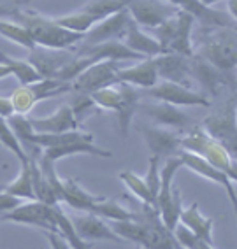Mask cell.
Masks as SVG:
<instances>
[{
    "instance_id": "26",
    "label": "cell",
    "mask_w": 237,
    "mask_h": 249,
    "mask_svg": "<svg viewBox=\"0 0 237 249\" xmlns=\"http://www.w3.org/2000/svg\"><path fill=\"white\" fill-rule=\"evenodd\" d=\"M62 188H63V202H67L71 207L79 211H90L91 205L104 198V196L99 195H91L88 190H85L74 179H62Z\"/></svg>"
},
{
    "instance_id": "30",
    "label": "cell",
    "mask_w": 237,
    "mask_h": 249,
    "mask_svg": "<svg viewBox=\"0 0 237 249\" xmlns=\"http://www.w3.org/2000/svg\"><path fill=\"white\" fill-rule=\"evenodd\" d=\"M5 192L13 193L16 196H21L23 200H36V193H34V181H32V170H30V161L21 165L18 178L13 182H9L4 188Z\"/></svg>"
},
{
    "instance_id": "20",
    "label": "cell",
    "mask_w": 237,
    "mask_h": 249,
    "mask_svg": "<svg viewBox=\"0 0 237 249\" xmlns=\"http://www.w3.org/2000/svg\"><path fill=\"white\" fill-rule=\"evenodd\" d=\"M81 56H93L97 62L99 60H112V62H127V60H134L139 62L143 60V54L135 53L130 48H127L121 40H106V42H100V44H93V46H81L76 51Z\"/></svg>"
},
{
    "instance_id": "6",
    "label": "cell",
    "mask_w": 237,
    "mask_h": 249,
    "mask_svg": "<svg viewBox=\"0 0 237 249\" xmlns=\"http://www.w3.org/2000/svg\"><path fill=\"white\" fill-rule=\"evenodd\" d=\"M55 205L46 204V202H40V200H28V202L19 204L16 209L2 214L0 219H4V221L19 223V225L39 227V228H42V230H55L56 231Z\"/></svg>"
},
{
    "instance_id": "15",
    "label": "cell",
    "mask_w": 237,
    "mask_h": 249,
    "mask_svg": "<svg viewBox=\"0 0 237 249\" xmlns=\"http://www.w3.org/2000/svg\"><path fill=\"white\" fill-rule=\"evenodd\" d=\"M137 132L144 137L148 144L149 151L155 156H176L181 151V137L176 135V132L167 128H158L153 124H137Z\"/></svg>"
},
{
    "instance_id": "41",
    "label": "cell",
    "mask_w": 237,
    "mask_h": 249,
    "mask_svg": "<svg viewBox=\"0 0 237 249\" xmlns=\"http://www.w3.org/2000/svg\"><path fill=\"white\" fill-rule=\"evenodd\" d=\"M23 202L25 200H23L21 196H16V195H13V193L2 190V192H0V216L5 213H9V211H13V209H16V207H18L19 204H23Z\"/></svg>"
},
{
    "instance_id": "45",
    "label": "cell",
    "mask_w": 237,
    "mask_h": 249,
    "mask_svg": "<svg viewBox=\"0 0 237 249\" xmlns=\"http://www.w3.org/2000/svg\"><path fill=\"white\" fill-rule=\"evenodd\" d=\"M228 14L236 19V16H237V0H228Z\"/></svg>"
},
{
    "instance_id": "11",
    "label": "cell",
    "mask_w": 237,
    "mask_h": 249,
    "mask_svg": "<svg viewBox=\"0 0 237 249\" xmlns=\"http://www.w3.org/2000/svg\"><path fill=\"white\" fill-rule=\"evenodd\" d=\"M188 74L211 95L218 93L219 85L234 83V72H221L211 62H207L202 54L195 53L188 56Z\"/></svg>"
},
{
    "instance_id": "14",
    "label": "cell",
    "mask_w": 237,
    "mask_h": 249,
    "mask_svg": "<svg viewBox=\"0 0 237 249\" xmlns=\"http://www.w3.org/2000/svg\"><path fill=\"white\" fill-rule=\"evenodd\" d=\"M176 9L184 11L193 19L201 21L207 28H221V27H236V19L223 11H216L209 5H204L201 0H167Z\"/></svg>"
},
{
    "instance_id": "24",
    "label": "cell",
    "mask_w": 237,
    "mask_h": 249,
    "mask_svg": "<svg viewBox=\"0 0 237 249\" xmlns=\"http://www.w3.org/2000/svg\"><path fill=\"white\" fill-rule=\"evenodd\" d=\"M179 221L183 223V225H186V227L190 228L202 242H206L209 248H216L215 240H213V225H215V221L211 218L202 216V213L199 211L197 202H193L192 205L181 209Z\"/></svg>"
},
{
    "instance_id": "9",
    "label": "cell",
    "mask_w": 237,
    "mask_h": 249,
    "mask_svg": "<svg viewBox=\"0 0 237 249\" xmlns=\"http://www.w3.org/2000/svg\"><path fill=\"white\" fill-rule=\"evenodd\" d=\"M148 95L157 98L160 102L172 104V106H199V107H209L211 100L206 93L193 91L188 86L178 85L172 81H158L157 85L148 88Z\"/></svg>"
},
{
    "instance_id": "38",
    "label": "cell",
    "mask_w": 237,
    "mask_h": 249,
    "mask_svg": "<svg viewBox=\"0 0 237 249\" xmlns=\"http://www.w3.org/2000/svg\"><path fill=\"white\" fill-rule=\"evenodd\" d=\"M172 235H174L179 248H188V249H207L209 248L206 242H202V240L181 221H178V225L172 228Z\"/></svg>"
},
{
    "instance_id": "47",
    "label": "cell",
    "mask_w": 237,
    "mask_h": 249,
    "mask_svg": "<svg viewBox=\"0 0 237 249\" xmlns=\"http://www.w3.org/2000/svg\"><path fill=\"white\" fill-rule=\"evenodd\" d=\"M201 2H202L204 5H209V7H211V5L216 4V2H219V0H201Z\"/></svg>"
},
{
    "instance_id": "22",
    "label": "cell",
    "mask_w": 237,
    "mask_h": 249,
    "mask_svg": "<svg viewBox=\"0 0 237 249\" xmlns=\"http://www.w3.org/2000/svg\"><path fill=\"white\" fill-rule=\"evenodd\" d=\"M158 72L155 67L153 58H143L135 63L134 67L118 69V83L139 86V88H151L158 83Z\"/></svg>"
},
{
    "instance_id": "34",
    "label": "cell",
    "mask_w": 237,
    "mask_h": 249,
    "mask_svg": "<svg viewBox=\"0 0 237 249\" xmlns=\"http://www.w3.org/2000/svg\"><path fill=\"white\" fill-rule=\"evenodd\" d=\"M120 179L125 182V186L128 188L130 192L134 193L143 204H148L155 207V202H153V196H151V193H149V188H148V184H146V181H144V178H141V176H137V174H134V172H130V170H123V172H120Z\"/></svg>"
},
{
    "instance_id": "40",
    "label": "cell",
    "mask_w": 237,
    "mask_h": 249,
    "mask_svg": "<svg viewBox=\"0 0 237 249\" xmlns=\"http://www.w3.org/2000/svg\"><path fill=\"white\" fill-rule=\"evenodd\" d=\"M95 107L97 106H95V102L91 100V97H90V95H83V93H79V97L71 104V109H72V112H74V116H76L77 121H81L85 116H88Z\"/></svg>"
},
{
    "instance_id": "31",
    "label": "cell",
    "mask_w": 237,
    "mask_h": 249,
    "mask_svg": "<svg viewBox=\"0 0 237 249\" xmlns=\"http://www.w3.org/2000/svg\"><path fill=\"white\" fill-rule=\"evenodd\" d=\"M55 21L58 23L60 27L67 28V30H71V32L86 34L95 23L100 21V18L95 16V14L86 13V11H79V13H72V14H67V16H62V18H56Z\"/></svg>"
},
{
    "instance_id": "36",
    "label": "cell",
    "mask_w": 237,
    "mask_h": 249,
    "mask_svg": "<svg viewBox=\"0 0 237 249\" xmlns=\"http://www.w3.org/2000/svg\"><path fill=\"white\" fill-rule=\"evenodd\" d=\"M90 97L95 102V106L100 109H109V111L116 112L121 106V93L114 85L97 89L93 93H90Z\"/></svg>"
},
{
    "instance_id": "35",
    "label": "cell",
    "mask_w": 237,
    "mask_h": 249,
    "mask_svg": "<svg viewBox=\"0 0 237 249\" xmlns=\"http://www.w3.org/2000/svg\"><path fill=\"white\" fill-rule=\"evenodd\" d=\"M11 106H13V111L16 114H28V112L36 107L37 100L36 95H34V89L30 85H21L19 88H16L13 91V95L9 97Z\"/></svg>"
},
{
    "instance_id": "37",
    "label": "cell",
    "mask_w": 237,
    "mask_h": 249,
    "mask_svg": "<svg viewBox=\"0 0 237 249\" xmlns=\"http://www.w3.org/2000/svg\"><path fill=\"white\" fill-rule=\"evenodd\" d=\"M128 4L130 0H91V2H88L85 5L83 11H86L90 14H95L100 19H104L108 18V16H111V14L118 13V11L125 9Z\"/></svg>"
},
{
    "instance_id": "43",
    "label": "cell",
    "mask_w": 237,
    "mask_h": 249,
    "mask_svg": "<svg viewBox=\"0 0 237 249\" xmlns=\"http://www.w3.org/2000/svg\"><path fill=\"white\" fill-rule=\"evenodd\" d=\"M11 114H14L11 100L7 97H0V116L2 118H9Z\"/></svg>"
},
{
    "instance_id": "23",
    "label": "cell",
    "mask_w": 237,
    "mask_h": 249,
    "mask_svg": "<svg viewBox=\"0 0 237 249\" xmlns=\"http://www.w3.org/2000/svg\"><path fill=\"white\" fill-rule=\"evenodd\" d=\"M123 44L135 53L143 54L144 58H153L162 53L160 42L155 37L148 36L146 32L141 30V27L132 18H130L125 34H123Z\"/></svg>"
},
{
    "instance_id": "44",
    "label": "cell",
    "mask_w": 237,
    "mask_h": 249,
    "mask_svg": "<svg viewBox=\"0 0 237 249\" xmlns=\"http://www.w3.org/2000/svg\"><path fill=\"white\" fill-rule=\"evenodd\" d=\"M16 9H18V7H16V4H14V5L0 4V18H2V16H5V14H7V16H11V14H13Z\"/></svg>"
},
{
    "instance_id": "27",
    "label": "cell",
    "mask_w": 237,
    "mask_h": 249,
    "mask_svg": "<svg viewBox=\"0 0 237 249\" xmlns=\"http://www.w3.org/2000/svg\"><path fill=\"white\" fill-rule=\"evenodd\" d=\"M0 63L9 67L11 76L16 77L19 81V85H32V83L42 79V76L34 69V65L28 60H16V58L0 51Z\"/></svg>"
},
{
    "instance_id": "39",
    "label": "cell",
    "mask_w": 237,
    "mask_h": 249,
    "mask_svg": "<svg viewBox=\"0 0 237 249\" xmlns=\"http://www.w3.org/2000/svg\"><path fill=\"white\" fill-rule=\"evenodd\" d=\"M144 181L148 184L149 193H151L153 202H155V209H157V195H158V190H160V158H158V156L153 155L151 158H149L148 174H146Z\"/></svg>"
},
{
    "instance_id": "12",
    "label": "cell",
    "mask_w": 237,
    "mask_h": 249,
    "mask_svg": "<svg viewBox=\"0 0 237 249\" xmlns=\"http://www.w3.org/2000/svg\"><path fill=\"white\" fill-rule=\"evenodd\" d=\"M202 128L207 135L218 141L221 146L227 149L230 155H236L237 149V134H236V109H234V100L228 104L227 111L223 114L209 116L204 120Z\"/></svg>"
},
{
    "instance_id": "17",
    "label": "cell",
    "mask_w": 237,
    "mask_h": 249,
    "mask_svg": "<svg viewBox=\"0 0 237 249\" xmlns=\"http://www.w3.org/2000/svg\"><path fill=\"white\" fill-rule=\"evenodd\" d=\"M179 158L183 160L184 167H188L190 170L199 174L201 178H206V179H209V181L219 184V186H223L225 190H227L232 204H236V188H234L232 179L228 178L227 174L221 172V170L216 169V167H213L206 158H202L201 155H195V153L183 151V149H181V151H179Z\"/></svg>"
},
{
    "instance_id": "25",
    "label": "cell",
    "mask_w": 237,
    "mask_h": 249,
    "mask_svg": "<svg viewBox=\"0 0 237 249\" xmlns=\"http://www.w3.org/2000/svg\"><path fill=\"white\" fill-rule=\"evenodd\" d=\"M118 89L121 93V106L116 111L118 114V128H120V134L123 137L128 135L130 123L134 120V114L139 109V91L132 85H127V83H118Z\"/></svg>"
},
{
    "instance_id": "19",
    "label": "cell",
    "mask_w": 237,
    "mask_h": 249,
    "mask_svg": "<svg viewBox=\"0 0 237 249\" xmlns=\"http://www.w3.org/2000/svg\"><path fill=\"white\" fill-rule=\"evenodd\" d=\"M32 128L37 134H63L79 128V121L72 112L71 106H60L51 116L46 118H28Z\"/></svg>"
},
{
    "instance_id": "3",
    "label": "cell",
    "mask_w": 237,
    "mask_h": 249,
    "mask_svg": "<svg viewBox=\"0 0 237 249\" xmlns=\"http://www.w3.org/2000/svg\"><path fill=\"white\" fill-rule=\"evenodd\" d=\"M181 149L201 155L213 167L227 174L232 181L237 179L236 163L232 161V155L218 141H215L211 135H207L202 126H193V128H190V134L181 137Z\"/></svg>"
},
{
    "instance_id": "2",
    "label": "cell",
    "mask_w": 237,
    "mask_h": 249,
    "mask_svg": "<svg viewBox=\"0 0 237 249\" xmlns=\"http://www.w3.org/2000/svg\"><path fill=\"white\" fill-rule=\"evenodd\" d=\"M13 19L27 28L30 37L37 46L56 49H69L72 46H77L83 40L85 34H76L67 28L60 27L58 23L51 18H46L36 11H23L16 9L13 14Z\"/></svg>"
},
{
    "instance_id": "7",
    "label": "cell",
    "mask_w": 237,
    "mask_h": 249,
    "mask_svg": "<svg viewBox=\"0 0 237 249\" xmlns=\"http://www.w3.org/2000/svg\"><path fill=\"white\" fill-rule=\"evenodd\" d=\"M118 69H120L118 62L99 60V62L91 63L72 81V89L77 93L90 95L100 88H106V86L118 85Z\"/></svg>"
},
{
    "instance_id": "42",
    "label": "cell",
    "mask_w": 237,
    "mask_h": 249,
    "mask_svg": "<svg viewBox=\"0 0 237 249\" xmlns=\"http://www.w3.org/2000/svg\"><path fill=\"white\" fill-rule=\"evenodd\" d=\"M46 237H48V240H50V246L55 249H71V244L67 242V239L63 235H60L58 231L55 230H44Z\"/></svg>"
},
{
    "instance_id": "4",
    "label": "cell",
    "mask_w": 237,
    "mask_h": 249,
    "mask_svg": "<svg viewBox=\"0 0 237 249\" xmlns=\"http://www.w3.org/2000/svg\"><path fill=\"white\" fill-rule=\"evenodd\" d=\"M195 19L184 11H176L167 21L153 28L155 39L160 42L162 53H178L183 56H192V27Z\"/></svg>"
},
{
    "instance_id": "29",
    "label": "cell",
    "mask_w": 237,
    "mask_h": 249,
    "mask_svg": "<svg viewBox=\"0 0 237 249\" xmlns=\"http://www.w3.org/2000/svg\"><path fill=\"white\" fill-rule=\"evenodd\" d=\"M55 216H56V231L67 239V242L71 244V249H85L91 246V242H86V240H83L77 235L74 223H72V219L69 218L67 214L60 209V204L55 205Z\"/></svg>"
},
{
    "instance_id": "18",
    "label": "cell",
    "mask_w": 237,
    "mask_h": 249,
    "mask_svg": "<svg viewBox=\"0 0 237 249\" xmlns=\"http://www.w3.org/2000/svg\"><path fill=\"white\" fill-rule=\"evenodd\" d=\"M141 109L160 126H169V128L178 130H190L195 126L193 118H190L186 112H183L178 106H172V104L158 100V104L143 106Z\"/></svg>"
},
{
    "instance_id": "46",
    "label": "cell",
    "mask_w": 237,
    "mask_h": 249,
    "mask_svg": "<svg viewBox=\"0 0 237 249\" xmlns=\"http://www.w3.org/2000/svg\"><path fill=\"white\" fill-rule=\"evenodd\" d=\"M11 76V71L7 65H4V63H0V79H4V77Z\"/></svg>"
},
{
    "instance_id": "13",
    "label": "cell",
    "mask_w": 237,
    "mask_h": 249,
    "mask_svg": "<svg viewBox=\"0 0 237 249\" xmlns=\"http://www.w3.org/2000/svg\"><path fill=\"white\" fill-rule=\"evenodd\" d=\"M128 21H130V13L125 7V9L118 11V13L111 14L108 18L95 23L93 27L85 34L81 42L85 46H93V44H100V42H106V40L123 39V34H125Z\"/></svg>"
},
{
    "instance_id": "8",
    "label": "cell",
    "mask_w": 237,
    "mask_h": 249,
    "mask_svg": "<svg viewBox=\"0 0 237 249\" xmlns=\"http://www.w3.org/2000/svg\"><path fill=\"white\" fill-rule=\"evenodd\" d=\"M74 58H76V51H71V48L56 49V48H44V46L36 44V48L30 49L28 62L34 65V69L42 77L58 79L60 72L67 67Z\"/></svg>"
},
{
    "instance_id": "32",
    "label": "cell",
    "mask_w": 237,
    "mask_h": 249,
    "mask_svg": "<svg viewBox=\"0 0 237 249\" xmlns=\"http://www.w3.org/2000/svg\"><path fill=\"white\" fill-rule=\"evenodd\" d=\"M0 36L5 39L13 40L14 44H19L23 48H27L28 51L36 48V42L30 37L28 30L23 25H19L18 21H7V19L0 18Z\"/></svg>"
},
{
    "instance_id": "5",
    "label": "cell",
    "mask_w": 237,
    "mask_h": 249,
    "mask_svg": "<svg viewBox=\"0 0 237 249\" xmlns=\"http://www.w3.org/2000/svg\"><path fill=\"white\" fill-rule=\"evenodd\" d=\"M236 27H221L211 32L202 46V56L221 72H234L237 63Z\"/></svg>"
},
{
    "instance_id": "28",
    "label": "cell",
    "mask_w": 237,
    "mask_h": 249,
    "mask_svg": "<svg viewBox=\"0 0 237 249\" xmlns=\"http://www.w3.org/2000/svg\"><path fill=\"white\" fill-rule=\"evenodd\" d=\"M88 213H93L97 216H100V218L109 219V221H125V219L134 218V211L127 209V207L120 205V202L106 198V196L97 204L91 205V209Z\"/></svg>"
},
{
    "instance_id": "33",
    "label": "cell",
    "mask_w": 237,
    "mask_h": 249,
    "mask_svg": "<svg viewBox=\"0 0 237 249\" xmlns=\"http://www.w3.org/2000/svg\"><path fill=\"white\" fill-rule=\"evenodd\" d=\"M0 142H2V146L7 147L9 151H13L14 155H16V158L21 161V165L30 161V156L25 151V147L21 146L19 139L16 137V134L13 132V128L9 126L7 118H2V116H0Z\"/></svg>"
},
{
    "instance_id": "48",
    "label": "cell",
    "mask_w": 237,
    "mask_h": 249,
    "mask_svg": "<svg viewBox=\"0 0 237 249\" xmlns=\"http://www.w3.org/2000/svg\"><path fill=\"white\" fill-rule=\"evenodd\" d=\"M28 2H30V0H18V2H16V5H23V4H28Z\"/></svg>"
},
{
    "instance_id": "21",
    "label": "cell",
    "mask_w": 237,
    "mask_h": 249,
    "mask_svg": "<svg viewBox=\"0 0 237 249\" xmlns=\"http://www.w3.org/2000/svg\"><path fill=\"white\" fill-rule=\"evenodd\" d=\"M158 77L164 81H172L178 85H188L190 74H188V56L178 53H160L153 56Z\"/></svg>"
},
{
    "instance_id": "10",
    "label": "cell",
    "mask_w": 237,
    "mask_h": 249,
    "mask_svg": "<svg viewBox=\"0 0 237 249\" xmlns=\"http://www.w3.org/2000/svg\"><path fill=\"white\" fill-rule=\"evenodd\" d=\"M127 9L130 13V18L139 27L151 28V30L167 21L170 16H174L178 11L167 0H130Z\"/></svg>"
},
{
    "instance_id": "16",
    "label": "cell",
    "mask_w": 237,
    "mask_h": 249,
    "mask_svg": "<svg viewBox=\"0 0 237 249\" xmlns=\"http://www.w3.org/2000/svg\"><path fill=\"white\" fill-rule=\"evenodd\" d=\"M72 223L76 227L77 235L86 242H91V240H108V242H114V244L123 242V239L112 230L111 225L93 213L77 216L72 219Z\"/></svg>"
},
{
    "instance_id": "1",
    "label": "cell",
    "mask_w": 237,
    "mask_h": 249,
    "mask_svg": "<svg viewBox=\"0 0 237 249\" xmlns=\"http://www.w3.org/2000/svg\"><path fill=\"white\" fill-rule=\"evenodd\" d=\"M21 146L39 149L40 155L50 158L55 163L60 158H65V156L71 155H95L102 156V158L112 156L111 151L95 146L93 135L88 134V132H81L79 128L63 132V134H37V132H32Z\"/></svg>"
}]
</instances>
